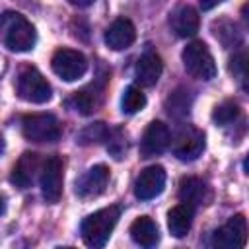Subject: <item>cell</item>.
Segmentation results:
<instances>
[{"label": "cell", "instance_id": "cell-1", "mask_svg": "<svg viewBox=\"0 0 249 249\" xmlns=\"http://www.w3.org/2000/svg\"><path fill=\"white\" fill-rule=\"evenodd\" d=\"M0 39L14 53H27L35 47L37 31L23 14L8 10L0 14Z\"/></svg>", "mask_w": 249, "mask_h": 249}, {"label": "cell", "instance_id": "cell-2", "mask_svg": "<svg viewBox=\"0 0 249 249\" xmlns=\"http://www.w3.org/2000/svg\"><path fill=\"white\" fill-rule=\"evenodd\" d=\"M119 218H121V208L115 204L99 208L93 214L86 216L80 224V233H82L84 243L88 247H95V249L103 247L109 241L111 231L115 230Z\"/></svg>", "mask_w": 249, "mask_h": 249}, {"label": "cell", "instance_id": "cell-3", "mask_svg": "<svg viewBox=\"0 0 249 249\" xmlns=\"http://www.w3.org/2000/svg\"><path fill=\"white\" fill-rule=\"evenodd\" d=\"M16 93L27 103H47L53 95L51 84L35 66H21L16 78Z\"/></svg>", "mask_w": 249, "mask_h": 249}, {"label": "cell", "instance_id": "cell-4", "mask_svg": "<svg viewBox=\"0 0 249 249\" xmlns=\"http://www.w3.org/2000/svg\"><path fill=\"white\" fill-rule=\"evenodd\" d=\"M181 60H183V66L185 70L196 78V80H212L216 78V62H214V56L212 53L208 51V47L202 43V41H191L183 53H181Z\"/></svg>", "mask_w": 249, "mask_h": 249}, {"label": "cell", "instance_id": "cell-5", "mask_svg": "<svg viewBox=\"0 0 249 249\" xmlns=\"http://www.w3.org/2000/svg\"><path fill=\"white\" fill-rule=\"evenodd\" d=\"M21 132L31 142H56L62 134V126L51 113H33L23 117Z\"/></svg>", "mask_w": 249, "mask_h": 249}, {"label": "cell", "instance_id": "cell-6", "mask_svg": "<svg viewBox=\"0 0 249 249\" xmlns=\"http://www.w3.org/2000/svg\"><path fill=\"white\" fill-rule=\"evenodd\" d=\"M53 72L64 82H76L88 72V58L74 49H58L51 58Z\"/></svg>", "mask_w": 249, "mask_h": 249}, {"label": "cell", "instance_id": "cell-7", "mask_svg": "<svg viewBox=\"0 0 249 249\" xmlns=\"http://www.w3.org/2000/svg\"><path fill=\"white\" fill-rule=\"evenodd\" d=\"M245 241H247V220L243 214H235L212 233L210 247L239 249L245 245Z\"/></svg>", "mask_w": 249, "mask_h": 249}, {"label": "cell", "instance_id": "cell-8", "mask_svg": "<svg viewBox=\"0 0 249 249\" xmlns=\"http://www.w3.org/2000/svg\"><path fill=\"white\" fill-rule=\"evenodd\" d=\"M62 158L60 156H51L41 167V195L47 202L54 204L62 196Z\"/></svg>", "mask_w": 249, "mask_h": 249}, {"label": "cell", "instance_id": "cell-9", "mask_svg": "<svg viewBox=\"0 0 249 249\" xmlns=\"http://www.w3.org/2000/svg\"><path fill=\"white\" fill-rule=\"evenodd\" d=\"M204 152V134L193 126H185L173 140V154L181 161H193Z\"/></svg>", "mask_w": 249, "mask_h": 249}, {"label": "cell", "instance_id": "cell-10", "mask_svg": "<svg viewBox=\"0 0 249 249\" xmlns=\"http://www.w3.org/2000/svg\"><path fill=\"white\" fill-rule=\"evenodd\" d=\"M165 187V169L161 165H150L142 169L134 181V195L140 200H152L161 195Z\"/></svg>", "mask_w": 249, "mask_h": 249}, {"label": "cell", "instance_id": "cell-11", "mask_svg": "<svg viewBox=\"0 0 249 249\" xmlns=\"http://www.w3.org/2000/svg\"><path fill=\"white\" fill-rule=\"evenodd\" d=\"M107 183H109V167L103 163H97L78 177L76 195L80 198H95L105 191Z\"/></svg>", "mask_w": 249, "mask_h": 249}, {"label": "cell", "instance_id": "cell-12", "mask_svg": "<svg viewBox=\"0 0 249 249\" xmlns=\"http://www.w3.org/2000/svg\"><path fill=\"white\" fill-rule=\"evenodd\" d=\"M169 144H171V132L167 124H163L161 121H152L142 134L140 150L144 158H152V156L165 152Z\"/></svg>", "mask_w": 249, "mask_h": 249}, {"label": "cell", "instance_id": "cell-13", "mask_svg": "<svg viewBox=\"0 0 249 249\" xmlns=\"http://www.w3.org/2000/svg\"><path fill=\"white\" fill-rule=\"evenodd\" d=\"M134 39H136V27L126 18L115 19L105 29V35H103V41H105V45L111 51H124V49H128L134 43Z\"/></svg>", "mask_w": 249, "mask_h": 249}, {"label": "cell", "instance_id": "cell-14", "mask_svg": "<svg viewBox=\"0 0 249 249\" xmlns=\"http://www.w3.org/2000/svg\"><path fill=\"white\" fill-rule=\"evenodd\" d=\"M169 25L177 37H193L200 27L198 12L189 4H181L169 14Z\"/></svg>", "mask_w": 249, "mask_h": 249}, {"label": "cell", "instance_id": "cell-15", "mask_svg": "<svg viewBox=\"0 0 249 249\" xmlns=\"http://www.w3.org/2000/svg\"><path fill=\"white\" fill-rule=\"evenodd\" d=\"M179 198H181L183 204H189V206L196 208V206H202V204L210 202L212 193H210V187L202 179L183 177L181 183H179Z\"/></svg>", "mask_w": 249, "mask_h": 249}, {"label": "cell", "instance_id": "cell-16", "mask_svg": "<svg viewBox=\"0 0 249 249\" xmlns=\"http://www.w3.org/2000/svg\"><path fill=\"white\" fill-rule=\"evenodd\" d=\"M163 72V62L161 58L156 54V53H144L136 66H134V78L140 86H146V88H152L158 84L160 76Z\"/></svg>", "mask_w": 249, "mask_h": 249}, {"label": "cell", "instance_id": "cell-17", "mask_svg": "<svg viewBox=\"0 0 249 249\" xmlns=\"http://www.w3.org/2000/svg\"><path fill=\"white\" fill-rule=\"evenodd\" d=\"M37 169H39V156L33 154V152H25L18 160V163L14 165L12 175H10V181L14 185H18L19 189H29L33 185V179H35Z\"/></svg>", "mask_w": 249, "mask_h": 249}, {"label": "cell", "instance_id": "cell-18", "mask_svg": "<svg viewBox=\"0 0 249 249\" xmlns=\"http://www.w3.org/2000/svg\"><path fill=\"white\" fill-rule=\"evenodd\" d=\"M130 237L140 247H154L160 241V228L150 216H140L130 224Z\"/></svg>", "mask_w": 249, "mask_h": 249}, {"label": "cell", "instance_id": "cell-19", "mask_svg": "<svg viewBox=\"0 0 249 249\" xmlns=\"http://www.w3.org/2000/svg\"><path fill=\"white\" fill-rule=\"evenodd\" d=\"M193 216H195V208L189 204H177L167 212V228L169 233L177 239L185 237L193 226Z\"/></svg>", "mask_w": 249, "mask_h": 249}, {"label": "cell", "instance_id": "cell-20", "mask_svg": "<svg viewBox=\"0 0 249 249\" xmlns=\"http://www.w3.org/2000/svg\"><path fill=\"white\" fill-rule=\"evenodd\" d=\"M212 29H214L216 39H218L224 47H233V45H239V43H241V35H239V31H237L235 23L230 21V19L214 21V23H212Z\"/></svg>", "mask_w": 249, "mask_h": 249}, {"label": "cell", "instance_id": "cell-21", "mask_svg": "<svg viewBox=\"0 0 249 249\" xmlns=\"http://www.w3.org/2000/svg\"><path fill=\"white\" fill-rule=\"evenodd\" d=\"M144 107H146V95L142 93V89L136 86H128L121 97V111L126 115H134Z\"/></svg>", "mask_w": 249, "mask_h": 249}, {"label": "cell", "instance_id": "cell-22", "mask_svg": "<svg viewBox=\"0 0 249 249\" xmlns=\"http://www.w3.org/2000/svg\"><path fill=\"white\" fill-rule=\"evenodd\" d=\"M68 105H70L76 113H80V115H91V113L95 111V107H97V99H95V95H91L88 89H82V91H76V93L68 99Z\"/></svg>", "mask_w": 249, "mask_h": 249}, {"label": "cell", "instance_id": "cell-23", "mask_svg": "<svg viewBox=\"0 0 249 249\" xmlns=\"http://www.w3.org/2000/svg\"><path fill=\"white\" fill-rule=\"evenodd\" d=\"M237 117H239V107H237V103H233V101H224V103H220V105L214 109V113H212L214 123H218V124H222V126L233 123Z\"/></svg>", "mask_w": 249, "mask_h": 249}, {"label": "cell", "instance_id": "cell-24", "mask_svg": "<svg viewBox=\"0 0 249 249\" xmlns=\"http://www.w3.org/2000/svg\"><path fill=\"white\" fill-rule=\"evenodd\" d=\"M107 136H109V130H107L105 123H93L78 134V142L80 144H93V142L105 140Z\"/></svg>", "mask_w": 249, "mask_h": 249}, {"label": "cell", "instance_id": "cell-25", "mask_svg": "<svg viewBox=\"0 0 249 249\" xmlns=\"http://www.w3.org/2000/svg\"><path fill=\"white\" fill-rule=\"evenodd\" d=\"M189 107H191V101L187 99V91H175L167 99V111L173 117H187Z\"/></svg>", "mask_w": 249, "mask_h": 249}, {"label": "cell", "instance_id": "cell-26", "mask_svg": "<svg viewBox=\"0 0 249 249\" xmlns=\"http://www.w3.org/2000/svg\"><path fill=\"white\" fill-rule=\"evenodd\" d=\"M245 60H247L245 53H239L230 60V70L235 76V80L241 84V88H245V78H247V62Z\"/></svg>", "mask_w": 249, "mask_h": 249}, {"label": "cell", "instance_id": "cell-27", "mask_svg": "<svg viewBox=\"0 0 249 249\" xmlns=\"http://www.w3.org/2000/svg\"><path fill=\"white\" fill-rule=\"evenodd\" d=\"M200 2V6H202V10H210V8H214V6H218L222 0H198Z\"/></svg>", "mask_w": 249, "mask_h": 249}, {"label": "cell", "instance_id": "cell-28", "mask_svg": "<svg viewBox=\"0 0 249 249\" xmlns=\"http://www.w3.org/2000/svg\"><path fill=\"white\" fill-rule=\"evenodd\" d=\"M72 6H78V8H88V6H91L95 0H68Z\"/></svg>", "mask_w": 249, "mask_h": 249}, {"label": "cell", "instance_id": "cell-29", "mask_svg": "<svg viewBox=\"0 0 249 249\" xmlns=\"http://www.w3.org/2000/svg\"><path fill=\"white\" fill-rule=\"evenodd\" d=\"M4 210H6V198H4V196H0V216L4 214Z\"/></svg>", "mask_w": 249, "mask_h": 249}, {"label": "cell", "instance_id": "cell-30", "mask_svg": "<svg viewBox=\"0 0 249 249\" xmlns=\"http://www.w3.org/2000/svg\"><path fill=\"white\" fill-rule=\"evenodd\" d=\"M2 152H4V138L0 136V154H2Z\"/></svg>", "mask_w": 249, "mask_h": 249}]
</instances>
